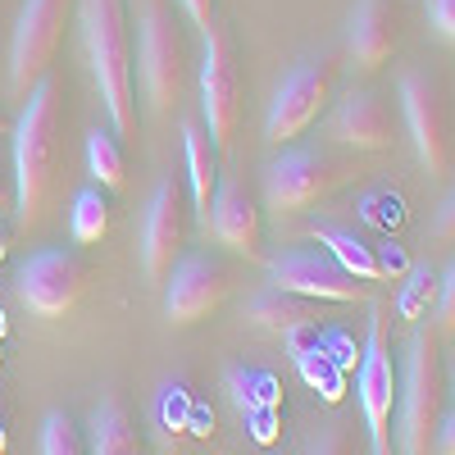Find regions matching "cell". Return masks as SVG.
Returning a JSON list of instances; mask_svg holds the SVG:
<instances>
[{
    "mask_svg": "<svg viewBox=\"0 0 455 455\" xmlns=\"http://www.w3.org/2000/svg\"><path fill=\"white\" fill-rule=\"evenodd\" d=\"M355 396L364 414L369 455H396L392 442V410H396V364H392V310L383 300L369 306V341L355 373Z\"/></svg>",
    "mask_w": 455,
    "mask_h": 455,
    "instance_id": "277c9868",
    "label": "cell"
},
{
    "mask_svg": "<svg viewBox=\"0 0 455 455\" xmlns=\"http://www.w3.org/2000/svg\"><path fill=\"white\" fill-rule=\"evenodd\" d=\"M323 300H310V296H296V291H283V287H264L255 300H251V323L264 328V332H296V328H315L323 319Z\"/></svg>",
    "mask_w": 455,
    "mask_h": 455,
    "instance_id": "d6986e66",
    "label": "cell"
},
{
    "mask_svg": "<svg viewBox=\"0 0 455 455\" xmlns=\"http://www.w3.org/2000/svg\"><path fill=\"white\" fill-rule=\"evenodd\" d=\"M442 401H446L442 328L419 319L405 341V364H401V387H396V428H392L396 455H433Z\"/></svg>",
    "mask_w": 455,
    "mask_h": 455,
    "instance_id": "3957f363",
    "label": "cell"
},
{
    "mask_svg": "<svg viewBox=\"0 0 455 455\" xmlns=\"http://www.w3.org/2000/svg\"><path fill=\"white\" fill-rule=\"evenodd\" d=\"M42 455H87L78 424H73L64 410H51L42 419Z\"/></svg>",
    "mask_w": 455,
    "mask_h": 455,
    "instance_id": "484cf974",
    "label": "cell"
},
{
    "mask_svg": "<svg viewBox=\"0 0 455 455\" xmlns=\"http://www.w3.org/2000/svg\"><path fill=\"white\" fill-rule=\"evenodd\" d=\"M364 219L378 223V228H392L401 223V201L387 196V192H378V196H364Z\"/></svg>",
    "mask_w": 455,
    "mask_h": 455,
    "instance_id": "83f0119b",
    "label": "cell"
},
{
    "mask_svg": "<svg viewBox=\"0 0 455 455\" xmlns=\"http://www.w3.org/2000/svg\"><path fill=\"white\" fill-rule=\"evenodd\" d=\"M347 51L351 64L360 73L383 68L396 51V14H392V0H360L355 14H351V36H347Z\"/></svg>",
    "mask_w": 455,
    "mask_h": 455,
    "instance_id": "e0dca14e",
    "label": "cell"
},
{
    "mask_svg": "<svg viewBox=\"0 0 455 455\" xmlns=\"http://www.w3.org/2000/svg\"><path fill=\"white\" fill-rule=\"evenodd\" d=\"M5 255H10V233L0 228V264H5Z\"/></svg>",
    "mask_w": 455,
    "mask_h": 455,
    "instance_id": "d590c367",
    "label": "cell"
},
{
    "mask_svg": "<svg viewBox=\"0 0 455 455\" xmlns=\"http://www.w3.org/2000/svg\"><path fill=\"white\" fill-rule=\"evenodd\" d=\"M223 296H228V269L214 255L192 251V255L173 259V269L164 278V315H169L173 328L205 319L210 310L223 306Z\"/></svg>",
    "mask_w": 455,
    "mask_h": 455,
    "instance_id": "5bb4252c",
    "label": "cell"
},
{
    "mask_svg": "<svg viewBox=\"0 0 455 455\" xmlns=\"http://www.w3.org/2000/svg\"><path fill=\"white\" fill-rule=\"evenodd\" d=\"M332 87H337V55H310V60H300L283 78V87L274 92L269 119H264V137H269L274 146H291L328 109Z\"/></svg>",
    "mask_w": 455,
    "mask_h": 455,
    "instance_id": "ba28073f",
    "label": "cell"
},
{
    "mask_svg": "<svg viewBox=\"0 0 455 455\" xmlns=\"http://www.w3.org/2000/svg\"><path fill=\"white\" fill-rule=\"evenodd\" d=\"M310 455H360V446H355V437H351V424H332V428L315 442Z\"/></svg>",
    "mask_w": 455,
    "mask_h": 455,
    "instance_id": "4316f807",
    "label": "cell"
},
{
    "mask_svg": "<svg viewBox=\"0 0 455 455\" xmlns=\"http://www.w3.org/2000/svg\"><path fill=\"white\" fill-rule=\"evenodd\" d=\"M351 173V160L332 156L323 146H283V156L264 169V205L278 219H291L332 196Z\"/></svg>",
    "mask_w": 455,
    "mask_h": 455,
    "instance_id": "5b68a950",
    "label": "cell"
},
{
    "mask_svg": "<svg viewBox=\"0 0 455 455\" xmlns=\"http://www.w3.org/2000/svg\"><path fill=\"white\" fill-rule=\"evenodd\" d=\"M78 32H83L92 83L109 114L114 137H132L137 132V96H132V46H128L124 0H78Z\"/></svg>",
    "mask_w": 455,
    "mask_h": 455,
    "instance_id": "7a4b0ae2",
    "label": "cell"
},
{
    "mask_svg": "<svg viewBox=\"0 0 455 455\" xmlns=\"http://www.w3.org/2000/svg\"><path fill=\"white\" fill-rule=\"evenodd\" d=\"M310 237H315L347 274H355L360 283L383 278V255H378V246H369L364 237H355L351 228H341V223H315Z\"/></svg>",
    "mask_w": 455,
    "mask_h": 455,
    "instance_id": "44dd1931",
    "label": "cell"
},
{
    "mask_svg": "<svg viewBox=\"0 0 455 455\" xmlns=\"http://www.w3.org/2000/svg\"><path fill=\"white\" fill-rule=\"evenodd\" d=\"M87 455H141V433L119 396H100L87 424Z\"/></svg>",
    "mask_w": 455,
    "mask_h": 455,
    "instance_id": "ffe728a7",
    "label": "cell"
},
{
    "mask_svg": "<svg viewBox=\"0 0 455 455\" xmlns=\"http://www.w3.org/2000/svg\"><path fill=\"white\" fill-rule=\"evenodd\" d=\"M60 124H64L60 83L46 73L23 96V114L14 124V214L23 233L42 219L51 201L55 169H60Z\"/></svg>",
    "mask_w": 455,
    "mask_h": 455,
    "instance_id": "6da1fadb",
    "label": "cell"
},
{
    "mask_svg": "<svg viewBox=\"0 0 455 455\" xmlns=\"http://www.w3.org/2000/svg\"><path fill=\"white\" fill-rule=\"evenodd\" d=\"M182 237H187V223H182V187L178 178H160L156 192L146 201V219H141V278L150 287H160L173 269V259L182 255Z\"/></svg>",
    "mask_w": 455,
    "mask_h": 455,
    "instance_id": "4fadbf2b",
    "label": "cell"
},
{
    "mask_svg": "<svg viewBox=\"0 0 455 455\" xmlns=\"http://www.w3.org/2000/svg\"><path fill=\"white\" fill-rule=\"evenodd\" d=\"M210 233L233 255H246V259L264 255V246H259V210H255L242 178H219L214 210H210Z\"/></svg>",
    "mask_w": 455,
    "mask_h": 455,
    "instance_id": "2e32d148",
    "label": "cell"
},
{
    "mask_svg": "<svg viewBox=\"0 0 455 455\" xmlns=\"http://www.w3.org/2000/svg\"><path fill=\"white\" fill-rule=\"evenodd\" d=\"M237 114H242V73L233 55V36L219 23H210L201 42V128L219 156L233 146Z\"/></svg>",
    "mask_w": 455,
    "mask_h": 455,
    "instance_id": "52a82bcc",
    "label": "cell"
},
{
    "mask_svg": "<svg viewBox=\"0 0 455 455\" xmlns=\"http://www.w3.org/2000/svg\"><path fill=\"white\" fill-rule=\"evenodd\" d=\"M451 392H455V378H451Z\"/></svg>",
    "mask_w": 455,
    "mask_h": 455,
    "instance_id": "74e56055",
    "label": "cell"
},
{
    "mask_svg": "<svg viewBox=\"0 0 455 455\" xmlns=\"http://www.w3.org/2000/svg\"><path fill=\"white\" fill-rule=\"evenodd\" d=\"M5 132H14V124H10V114L0 109V137H5Z\"/></svg>",
    "mask_w": 455,
    "mask_h": 455,
    "instance_id": "8d00e7d4",
    "label": "cell"
},
{
    "mask_svg": "<svg viewBox=\"0 0 455 455\" xmlns=\"http://www.w3.org/2000/svg\"><path fill=\"white\" fill-rule=\"evenodd\" d=\"M396 96H401V114H405V128H410L419 164L433 178L455 173V109H451L442 78H433L424 68H405Z\"/></svg>",
    "mask_w": 455,
    "mask_h": 455,
    "instance_id": "8992f818",
    "label": "cell"
},
{
    "mask_svg": "<svg viewBox=\"0 0 455 455\" xmlns=\"http://www.w3.org/2000/svg\"><path fill=\"white\" fill-rule=\"evenodd\" d=\"M428 14H433V28L455 46V0H428Z\"/></svg>",
    "mask_w": 455,
    "mask_h": 455,
    "instance_id": "f546056e",
    "label": "cell"
},
{
    "mask_svg": "<svg viewBox=\"0 0 455 455\" xmlns=\"http://www.w3.org/2000/svg\"><path fill=\"white\" fill-rule=\"evenodd\" d=\"M87 173L105 192H124L128 187V160H124V146L114 132H105V128L87 132Z\"/></svg>",
    "mask_w": 455,
    "mask_h": 455,
    "instance_id": "7402d4cb",
    "label": "cell"
},
{
    "mask_svg": "<svg viewBox=\"0 0 455 455\" xmlns=\"http://www.w3.org/2000/svg\"><path fill=\"white\" fill-rule=\"evenodd\" d=\"M182 156H187V187H192L196 228L210 237V210H214V187H219V150L210 146V137L196 119L182 124Z\"/></svg>",
    "mask_w": 455,
    "mask_h": 455,
    "instance_id": "ac0fdd59",
    "label": "cell"
},
{
    "mask_svg": "<svg viewBox=\"0 0 455 455\" xmlns=\"http://www.w3.org/2000/svg\"><path fill=\"white\" fill-rule=\"evenodd\" d=\"M228 387H233L242 414H264L278 410V383L259 369H228Z\"/></svg>",
    "mask_w": 455,
    "mask_h": 455,
    "instance_id": "d4e9b609",
    "label": "cell"
},
{
    "mask_svg": "<svg viewBox=\"0 0 455 455\" xmlns=\"http://www.w3.org/2000/svg\"><path fill=\"white\" fill-rule=\"evenodd\" d=\"M73 0H23L14 46H10V92L28 96L36 78L51 73V60L64 42V19Z\"/></svg>",
    "mask_w": 455,
    "mask_h": 455,
    "instance_id": "9c48e42d",
    "label": "cell"
},
{
    "mask_svg": "<svg viewBox=\"0 0 455 455\" xmlns=\"http://www.w3.org/2000/svg\"><path fill=\"white\" fill-rule=\"evenodd\" d=\"M141 36H137V60H141V92L156 114H169V105H178V87H182V42L164 0H146V10L137 19Z\"/></svg>",
    "mask_w": 455,
    "mask_h": 455,
    "instance_id": "30bf717a",
    "label": "cell"
},
{
    "mask_svg": "<svg viewBox=\"0 0 455 455\" xmlns=\"http://www.w3.org/2000/svg\"><path fill=\"white\" fill-rule=\"evenodd\" d=\"M269 283L296 296H310V300H364V283L355 274H347L341 264L319 246H296L283 251L278 259H269Z\"/></svg>",
    "mask_w": 455,
    "mask_h": 455,
    "instance_id": "7c38bea8",
    "label": "cell"
},
{
    "mask_svg": "<svg viewBox=\"0 0 455 455\" xmlns=\"http://www.w3.org/2000/svg\"><path fill=\"white\" fill-rule=\"evenodd\" d=\"M433 455H455V410H442V424L433 437Z\"/></svg>",
    "mask_w": 455,
    "mask_h": 455,
    "instance_id": "1f68e13d",
    "label": "cell"
},
{
    "mask_svg": "<svg viewBox=\"0 0 455 455\" xmlns=\"http://www.w3.org/2000/svg\"><path fill=\"white\" fill-rule=\"evenodd\" d=\"M437 287H442V278H437L433 264H414V269H405V287L396 296V315L410 319V323L428 319V306L437 300Z\"/></svg>",
    "mask_w": 455,
    "mask_h": 455,
    "instance_id": "cb8c5ba5",
    "label": "cell"
},
{
    "mask_svg": "<svg viewBox=\"0 0 455 455\" xmlns=\"http://www.w3.org/2000/svg\"><path fill=\"white\" fill-rule=\"evenodd\" d=\"M178 5H182V14L192 19V23H196L201 32H205V28L214 23V0H178Z\"/></svg>",
    "mask_w": 455,
    "mask_h": 455,
    "instance_id": "d6a6232c",
    "label": "cell"
},
{
    "mask_svg": "<svg viewBox=\"0 0 455 455\" xmlns=\"http://www.w3.org/2000/svg\"><path fill=\"white\" fill-rule=\"evenodd\" d=\"M433 237H437V242H455V192L442 201V210H437V219H433Z\"/></svg>",
    "mask_w": 455,
    "mask_h": 455,
    "instance_id": "4dcf8cb0",
    "label": "cell"
},
{
    "mask_svg": "<svg viewBox=\"0 0 455 455\" xmlns=\"http://www.w3.org/2000/svg\"><path fill=\"white\" fill-rule=\"evenodd\" d=\"M87 287V264L64 251V246H42L23 259L19 269V300L36 319H60L78 306Z\"/></svg>",
    "mask_w": 455,
    "mask_h": 455,
    "instance_id": "8fae6325",
    "label": "cell"
},
{
    "mask_svg": "<svg viewBox=\"0 0 455 455\" xmlns=\"http://www.w3.org/2000/svg\"><path fill=\"white\" fill-rule=\"evenodd\" d=\"M14 210V173L5 169V160H0V214Z\"/></svg>",
    "mask_w": 455,
    "mask_h": 455,
    "instance_id": "836d02e7",
    "label": "cell"
},
{
    "mask_svg": "<svg viewBox=\"0 0 455 455\" xmlns=\"http://www.w3.org/2000/svg\"><path fill=\"white\" fill-rule=\"evenodd\" d=\"M10 451V428H5V414H0V455Z\"/></svg>",
    "mask_w": 455,
    "mask_h": 455,
    "instance_id": "e575fe53",
    "label": "cell"
},
{
    "mask_svg": "<svg viewBox=\"0 0 455 455\" xmlns=\"http://www.w3.org/2000/svg\"><path fill=\"white\" fill-rule=\"evenodd\" d=\"M437 328L442 332H455V259H451V269L442 274V287H437Z\"/></svg>",
    "mask_w": 455,
    "mask_h": 455,
    "instance_id": "f1b7e54d",
    "label": "cell"
},
{
    "mask_svg": "<svg viewBox=\"0 0 455 455\" xmlns=\"http://www.w3.org/2000/svg\"><path fill=\"white\" fill-rule=\"evenodd\" d=\"M68 233H73V242H78V246H96L109 233V201L100 196V187H83V192L73 196Z\"/></svg>",
    "mask_w": 455,
    "mask_h": 455,
    "instance_id": "603a6c76",
    "label": "cell"
},
{
    "mask_svg": "<svg viewBox=\"0 0 455 455\" xmlns=\"http://www.w3.org/2000/svg\"><path fill=\"white\" fill-rule=\"evenodd\" d=\"M323 132L341 146H355V150H392L396 146V119H392V105L378 96V92H347L337 100V109L328 114Z\"/></svg>",
    "mask_w": 455,
    "mask_h": 455,
    "instance_id": "9a60e30c",
    "label": "cell"
}]
</instances>
